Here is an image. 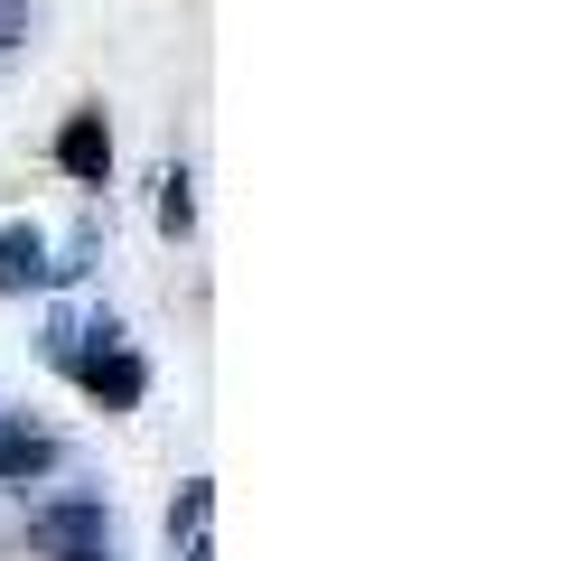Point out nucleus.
<instances>
[{
	"instance_id": "1",
	"label": "nucleus",
	"mask_w": 570,
	"mask_h": 561,
	"mask_svg": "<svg viewBox=\"0 0 570 561\" xmlns=\"http://www.w3.org/2000/svg\"><path fill=\"white\" fill-rule=\"evenodd\" d=\"M85 337H94L85 356H76V374H85V393H94V403H104V412H131L140 393H150V365H140L131 346H122V327H112V318H94Z\"/></svg>"
},
{
	"instance_id": "2",
	"label": "nucleus",
	"mask_w": 570,
	"mask_h": 561,
	"mask_svg": "<svg viewBox=\"0 0 570 561\" xmlns=\"http://www.w3.org/2000/svg\"><path fill=\"white\" fill-rule=\"evenodd\" d=\"M29 543H38L47 561H112V514L85 505V496L38 505V514H29Z\"/></svg>"
},
{
	"instance_id": "3",
	"label": "nucleus",
	"mask_w": 570,
	"mask_h": 561,
	"mask_svg": "<svg viewBox=\"0 0 570 561\" xmlns=\"http://www.w3.org/2000/svg\"><path fill=\"white\" fill-rule=\"evenodd\" d=\"M57 169L85 178V187H104V169H112V131H104V112H66V131H57Z\"/></svg>"
},
{
	"instance_id": "4",
	"label": "nucleus",
	"mask_w": 570,
	"mask_h": 561,
	"mask_svg": "<svg viewBox=\"0 0 570 561\" xmlns=\"http://www.w3.org/2000/svg\"><path fill=\"white\" fill-rule=\"evenodd\" d=\"M38 280H57L47 234L38 225H0V291H38Z\"/></svg>"
},
{
	"instance_id": "5",
	"label": "nucleus",
	"mask_w": 570,
	"mask_h": 561,
	"mask_svg": "<svg viewBox=\"0 0 570 561\" xmlns=\"http://www.w3.org/2000/svg\"><path fill=\"white\" fill-rule=\"evenodd\" d=\"M47 468H57V440L29 421H0V478H47Z\"/></svg>"
},
{
	"instance_id": "6",
	"label": "nucleus",
	"mask_w": 570,
	"mask_h": 561,
	"mask_svg": "<svg viewBox=\"0 0 570 561\" xmlns=\"http://www.w3.org/2000/svg\"><path fill=\"white\" fill-rule=\"evenodd\" d=\"M206 505H216V486H206V478H197V486H187V496L169 505V533H178V543H197V533H206Z\"/></svg>"
},
{
	"instance_id": "7",
	"label": "nucleus",
	"mask_w": 570,
	"mask_h": 561,
	"mask_svg": "<svg viewBox=\"0 0 570 561\" xmlns=\"http://www.w3.org/2000/svg\"><path fill=\"white\" fill-rule=\"evenodd\" d=\"M159 225H169V234H187V225H197V197H187V169H169V178H159Z\"/></svg>"
},
{
	"instance_id": "8",
	"label": "nucleus",
	"mask_w": 570,
	"mask_h": 561,
	"mask_svg": "<svg viewBox=\"0 0 570 561\" xmlns=\"http://www.w3.org/2000/svg\"><path fill=\"white\" fill-rule=\"evenodd\" d=\"M19 29H29V0H0V47H10Z\"/></svg>"
}]
</instances>
